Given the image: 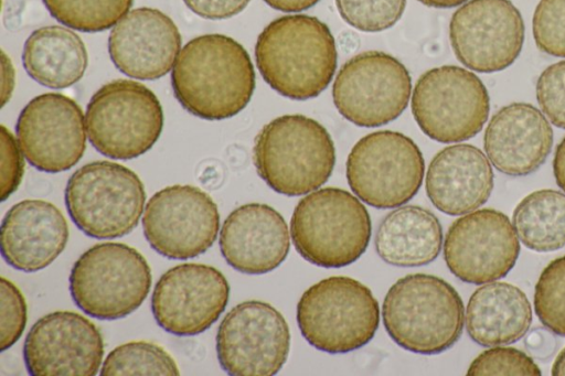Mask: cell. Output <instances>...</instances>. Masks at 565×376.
Wrapping results in <instances>:
<instances>
[{
    "label": "cell",
    "instance_id": "6da1fadb",
    "mask_svg": "<svg viewBox=\"0 0 565 376\" xmlns=\"http://www.w3.org/2000/svg\"><path fill=\"white\" fill-rule=\"evenodd\" d=\"M174 97L195 117L231 118L249 103L255 71L247 51L224 34H203L180 51L171 73Z\"/></svg>",
    "mask_w": 565,
    "mask_h": 376
},
{
    "label": "cell",
    "instance_id": "7a4b0ae2",
    "mask_svg": "<svg viewBox=\"0 0 565 376\" xmlns=\"http://www.w3.org/2000/svg\"><path fill=\"white\" fill-rule=\"evenodd\" d=\"M255 60L264 80L296 100L318 96L337 68L334 37L326 23L307 14L273 20L260 32Z\"/></svg>",
    "mask_w": 565,
    "mask_h": 376
},
{
    "label": "cell",
    "instance_id": "3957f363",
    "mask_svg": "<svg viewBox=\"0 0 565 376\" xmlns=\"http://www.w3.org/2000/svg\"><path fill=\"white\" fill-rule=\"evenodd\" d=\"M382 316L387 334L398 346L433 355L459 340L465 309L460 296L447 281L433 275L413 273L388 289Z\"/></svg>",
    "mask_w": 565,
    "mask_h": 376
},
{
    "label": "cell",
    "instance_id": "277c9868",
    "mask_svg": "<svg viewBox=\"0 0 565 376\" xmlns=\"http://www.w3.org/2000/svg\"><path fill=\"white\" fill-rule=\"evenodd\" d=\"M253 161L275 192L299 196L318 190L331 176L335 149L330 133L303 115H284L257 133Z\"/></svg>",
    "mask_w": 565,
    "mask_h": 376
},
{
    "label": "cell",
    "instance_id": "5b68a950",
    "mask_svg": "<svg viewBox=\"0 0 565 376\" xmlns=\"http://www.w3.org/2000/svg\"><path fill=\"white\" fill-rule=\"evenodd\" d=\"M372 224L366 207L345 190L310 192L296 205L290 236L307 261L324 268L345 267L366 250Z\"/></svg>",
    "mask_w": 565,
    "mask_h": 376
},
{
    "label": "cell",
    "instance_id": "8992f818",
    "mask_svg": "<svg viewBox=\"0 0 565 376\" xmlns=\"http://www.w3.org/2000/svg\"><path fill=\"white\" fill-rule=\"evenodd\" d=\"M297 323L305 340L329 354H344L367 344L380 323L379 302L362 282L344 276L309 287L297 304Z\"/></svg>",
    "mask_w": 565,
    "mask_h": 376
},
{
    "label": "cell",
    "instance_id": "52a82bcc",
    "mask_svg": "<svg viewBox=\"0 0 565 376\" xmlns=\"http://www.w3.org/2000/svg\"><path fill=\"white\" fill-rule=\"evenodd\" d=\"M70 293L87 315L117 320L137 310L151 287L145 257L122 243H102L84 251L70 273Z\"/></svg>",
    "mask_w": 565,
    "mask_h": 376
},
{
    "label": "cell",
    "instance_id": "ba28073f",
    "mask_svg": "<svg viewBox=\"0 0 565 376\" xmlns=\"http://www.w3.org/2000/svg\"><path fill=\"white\" fill-rule=\"evenodd\" d=\"M64 197L71 219L85 235L111 239L137 227L146 192L132 170L103 160L77 169L67 181Z\"/></svg>",
    "mask_w": 565,
    "mask_h": 376
},
{
    "label": "cell",
    "instance_id": "9c48e42d",
    "mask_svg": "<svg viewBox=\"0 0 565 376\" xmlns=\"http://www.w3.org/2000/svg\"><path fill=\"white\" fill-rule=\"evenodd\" d=\"M87 137L103 155L135 159L159 139L163 111L158 97L143 84L116 79L103 85L85 112Z\"/></svg>",
    "mask_w": 565,
    "mask_h": 376
},
{
    "label": "cell",
    "instance_id": "30bf717a",
    "mask_svg": "<svg viewBox=\"0 0 565 376\" xmlns=\"http://www.w3.org/2000/svg\"><path fill=\"white\" fill-rule=\"evenodd\" d=\"M352 192L376 208H393L411 201L423 183L425 161L418 146L392 130L361 138L347 159Z\"/></svg>",
    "mask_w": 565,
    "mask_h": 376
},
{
    "label": "cell",
    "instance_id": "8fae6325",
    "mask_svg": "<svg viewBox=\"0 0 565 376\" xmlns=\"http://www.w3.org/2000/svg\"><path fill=\"white\" fill-rule=\"evenodd\" d=\"M490 111L487 87L472 72L444 65L416 82L412 112L422 131L443 143L468 140L481 131Z\"/></svg>",
    "mask_w": 565,
    "mask_h": 376
},
{
    "label": "cell",
    "instance_id": "7c38bea8",
    "mask_svg": "<svg viewBox=\"0 0 565 376\" xmlns=\"http://www.w3.org/2000/svg\"><path fill=\"white\" fill-rule=\"evenodd\" d=\"M412 77L395 57L380 51L360 53L335 76L332 98L338 111L359 127H379L407 107Z\"/></svg>",
    "mask_w": 565,
    "mask_h": 376
},
{
    "label": "cell",
    "instance_id": "4fadbf2b",
    "mask_svg": "<svg viewBox=\"0 0 565 376\" xmlns=\"http://www.w3.org/2000/svg\"><path fill=\"white\" fill-rule=\"evenodd\" d=\"M290 332L282 314L267 302L248 300L233 307L216 333L217 359L233 376H270L287 361Z\"/></svg>",
    "mask_w": 565,
    "mask_h": 376
},
{
    "label": "cell",
    "instance_id": "5bb4252c",
    "mask_svg": "<svg viewBox=\"0 0 565 376\" xmlns=\"http://www.w3.org/2000/svg\"><path fill=\"white\" fill-rule=\"evenodd\" d=\"M143 235L161 256L189 259L205 253L220 229L215 202L201 189L175 184L156 192L146 204Z\"/></svg>",
    "mask_w": 565,
    "mask_h": 376
},
{
    "label": "cell",
    "instance_id": "9a60e30c",
    "mask_svg": "<svg viewBox=\"0 0 565 376\" xmlns=\"http://www.w3.org/2000/svg\"><path fill=\"white\" fill-rule=\"evenodd\" d=\"M525 26L510 0H469L458 8L449 23V39L456 57L479 73H494L518 58Z\"/></svg>",
    "mask_w": 565,
    "mask_h": 376
},
{
    "label": "cell",
    "instance_id": "2e32d148",
    "mask_svg": "<svg viewBox=\"0 0 565 376\" xmlns=\"http://www.w3.org/2000/svg\"><path fill=\"white\" fill-rule=\"evenodd\" d=\"M17 140L36 170L57 173L73 168L86 149V123L81 106L61 93L32 98L15 125Z\"/></svg>",
    "mask_w": 565,
    "mask_h": 376
},
{
    "label": "cell",
    "instance_id": "e0dca14e",
    "mask_svg": "<svg viewBox=\"0 0 565 376\" xmlns=\"http://www.w3.org/2000/svg\"><path fill=\"white\" fill-rule=\"evenodd\" d=\"M520 243L509 217L482 208L456 219L447 230L444 258L461 281L482 284L503 278L514 267Z\"/></svg>",
    "mask_w": 565,
    "mask_h": 376
},
{
    "label": "cell",
    "instance_id": "ac0fdd59",
    "mask_svg": "<svg viewBox=\"0 0 565 376\" xmlns=\"http://www.w3.org/2000/svg\"><path fill=\"white\" fill-rule=\"evenodd\" d=\"M230 284L216 268L185 262L167 270L151 296L158 325L177 336H193L207 330L225 310Z\"/></svg>",
    "mask_w": 565,
    "mask_h": 376
},
{
    "label": "cell",
    "instance_id": "d6986e66",
    "mask_svg": "<svg viewBox=\"0 0 565 376\" xmlns=\"http://www.w3.org/2000/svg\"><path fill=\"white\" fill-rule=\"evenodd\" d=\"M104 356L97 326L73 311H55L40 318L30 329L23 358L32 376H94Z\"/></svg>",
    "mask_w": 565,
    "mask_h": 376
},
{
    "label": "cell",
    "instance_id": "ffe728a7",
    "mask_svg": "<svg viewBox=\"0 0 565 376\" xmlns=\"http://www.w3.org/2000/svg\"><path fill=\"white\" fill-rule=\"evenodd\" d=\"M181 42L179 29L170 17L142 7L129 11L113 26L108 53L125 75L153 80L173 68Z\"/></svg>",
    "mask_w": 565,
    "mask_h": 376
},
{
    "label": "cell",
    "instance_id": "44dd1931",
    "mask_svg": "<svg viewBox=\"0 0 565 376\" xmlns=\"http://www.w3.org/2000/svg\"><path fill=\"white\" fill-rule=\"evenodd\" d=\"M220 250L225 261L246 275L276 269L288 256L289 229L271 206L248 203L232 211L220 232Z\"/></svg>",
    "mask_w": 565,
    "mask_h": 376
},
{
    "label": "cell",
    "instance_id": "7402d4cb",
    "mask_svg": "<svg viewBox=\"0 0 565 376\" xmlns=\"http://www.w3.org/2000/svg\"><path fill=\"white\" fill-rule=\"evenodd\" d=\"M553 146V130L533 105L513 103L500 108L489 121L483 147L489 161L510 176L536 171Z\"/></svg>",
    "mask_w": 565,
    "mask_h": 376
},
{
    "label": "cell",
    "instance_id": "603a6c76",
    "mask_svg": "<svg viewBox=\"0 0 565 376\" xmlns=\"http://www.w3.org/2000/svg\"><path fill=\"white\" fill-rule=\"evenodd\" d=\"M1 255L14 269L34 272L51 265L68 240L62 212L43 200L14 204L1 222Z\"/></svg>",
    "mask_w": 565,
    "mask_h": 376
},
{
    "label": "cell",
    "instance_id": "cb8c5ba5",
    "mask_svg": "<svg viewBox=\"0 0 565 376\" xmlns=\"http://www.w3.org/2000/svg\"><path fill=\"white\" fill-rule=\"evenodd\" d=\"M433 205L448 215H462L483 205L493 190L489 159L472 144L446 147L431 159L425 180Z\"/></svg>",
    "mask_w": 565,
    "mask_h": 376
},
{
    "label": "cell",
    "instance_id": "d4e9b609",
    "mask_svg": "<svg viewBox=\"0 0 565 376\" xmlns=\"http://www.w3.org/2000/svg\"><path fill=\"white\" fill-rule=\"evenodd\" d=\"M470 339L481 346L511 344L523 337L532 323L526 294L508 282H491L478 288L466 309Z\"/></svg>",
    "mask_w": 565,
    "mask_h": 376
},
{
    "label": "cell",
    "instance_id": "484cf974",
    "mask_svg": "<svg viewBox=\"0 0 565 376\" xmlns=\"http://www.w3.org/2000/svg\"><path fill=\"white\" fill-rule=\"evenodd\" d=\"M375 250L386 264L417 267L434 261L443 246V227L424 207L405 205L390 212L375 234Z\"/></svg>",
    "mask_w": 565,
    "mask_h": 376
},
{
    "label": "cell",
    "instance_id": "4316f807",
    "mask_svg": "<svg viewBox=\"0 0 565 376\" xmlns=\"http://www.w3.org/2000/svg\"><path fill=\"white\" fill-rule=\"evenodd\" d=\"M23 67L39 84L62 89L77 83L84 75L88 55L82 39L61 25L42 26L24 42Z\"/></svg>",
    "mask_w": 565,
    "mask_h": 376
},
{
    "label": "cell",
    "instance_id": "83f0119b",
    "mask_svg": "<svg viewBox=\"0 0 565 376\" xmlns=\"http://www.w3.org/2000/svg\"><path fill=\"white\" fill-rule=\"evenodd\" d=\"M513 226L522 244L535 251L565 246V194L539 190L526 195L513 212Z\"/></svg>",
    "mask_w": 565,
    "mask_h": 376
},
{
    "label": "cell",
    "instance_id": "f1b7e54d",
    "mask_svg": "<svg viewBox=\"0 0 565 376\" xmlns=\"http://www.w3.org/2000/svg\"><path fill=\"white\" fill-rule=\"evenodd\" d=\"M60 23L81 31L100 32L113 28L131 8L134 0H42Z\"/></svg>",
    "mask_w": 565,
    "mask_h": 376
},
{
    "label": "cell",
    "instance_id": "f546056e",
    "mask_svg": "<svg viewBox=\"0 0 565 376\" xmlns=\"http://www.w3.org/2000/svg\"><path fill=\"white\" fill-rule=\"evenodd\" d=\"M172 356L161 346L132 341L111 350L103 362L102 376L179 375Z\"/></svg>",
    "mask_w": 565,
    "mask_h": 376
},
{
    "label": "cell",
    "instance_id": "4dcf8cb0",
    "mask_svg": "<svg viewBox=\"0 0 565 376\" xmlns=\"http://www.w3.org/2000/svg\"><path fill=\"white\" fill-rule=\"evenodd\" d=\"M534 310L545 327L565 336V256L552 260L541 272Z\"/></svg>",
    "mask_w": 565,
    "mask_h": 376
},
{
    "label": "cell",
    "instance_id": "1f68e13d",
    "mask_svg": "<svg viewBox=\"0 0 565 376\" xmlns=\"http://www.w3.org/2000/svg\"><path fill=\"white\" fill-rule=\"evenodd\" d=\"M341 18L363 32H380L402 17L406 0H335Z\"/></svg>",
    "mask_w": 565,
    "mask_h": 376
},
{
    "label": "cell",
    "instance_id": "d6a6232c",
    "mask_svg": "<svg viewBox=\"0 0 565 376\" xmlns=\"http://www.w3.org/2000/svg\"><path fill=\"white\" fill-rule=\"evenodd\" d=\"M533 37L544 53L565 57V0H541L534 11Z\"/></svg>",
    "mask_w": 565,
    "mask_h": 376
},
{
    "label": "cell",
    "instance_id": "836d02e7",
    "mask_svg": "<svg viewBox=\"0 0 565 376\" xmlns=\"http://www.w3.org/2000/svg\"><path fill=\"white\" fill-rule=\"evenodd\" d=\"M468 375H541L536 363L514 347L492 346L470 364Z\"/></svg>",
    "mask_w": 565,
    "mask_h": 376
},
{
    "label": "cell",
    "instance_id": "e575fe53",
    "mask_svg": "<svg viewBox=\"0 0 565 376\" xmlns=\"http://www.w3.org/2000/svg\"><path fill=\"white\" fill-rule=\"evenodd\" d=\"M536 98L544 115L565 129V61L547 66L536 82Z\"/></svg>",
    "mask_w": 565,
    "mask_h": 376
},
{
    "label": "cell",
    "instance_id": "d590c367",
    "mask_svg": "<svg viewBox=\"0 0 565 376\" xmlns=\"http://www.w3.org/2000/svg\"><path fill=\"white\" fill-rule=\"evenodd\" d=\"M1 352L11 347L22 335L28 309L20 289L9 279L1 277V314H0Z\"/></svg>",
    "mask_w": 565,
    "mask_h": 376
},
{
    "label": "cell",
    "instance_id": "8d00e7d4",
    "mask_svg": "<svg viewBox=\"0 0 565 376\" xmlns=\"http://www.w3.org/2000/svg\"><path fill=\"white\" fill-rule=\"evenodd\" d=\"M18 140L12 132L1 125L0 133V186L1 202H4L19 187L23 172L24 160Z\"/></svg>",
    "mask_w": 565,
    "mask_h": 376
},
{
    "label": "cell",
    "instance_id": "74e56055",
    "mask_svg": "<svg viewBox=\"0 0 565 376\" xmlns=\"http://www.w3.org/2000/svg\"><path fill=\"white\" fill-rule=\"evenodd\" d=\"M250 0H183L195 14L209 20H223L242 12Z\"/></svg>",
    "mask_w": 565,
    "mask_h": 376
},
{
    "label": "cell",
    "instance_id": "f35d334b",
    "mask_svg": "<svg viewBox=\"0 0 565 376\" xmlns=\"http://www.w3.org/2000/svg\"><path fill=\"white\" fill-rule=\"evenodd\" d=\"M553 332L547 327H535L525 336L524 344L531 356L539 359L551 357L557 346Z\"/></svg>",
    "mask_w": 565,
    "mask_h": 376
},
{
    "label": "cell",
    "instance_id": "ab89813d",
    "mask_svg": "<svg viewBox=\"0 0 565 376\" xmlns=\"http://www.w3.org/2000/svg\"><path fill=\"white\" fill-rule=\"evenodd\" d=\"M1 72H2V86H1V100L2 106L7 104V101L10 99L14 85H15V74L13 65L10 61V58L7 56L4 52H2V65H1Z\"/></svg>",
    "mask_w": 565,
    "mask_h": 376
},
{
    "label": "cell",
    "instance_id": "60d3db41",
    "mask_svg": "<svg viewBox=\"0 0 565 376\" xmlns=\"http://www.w3.org/2000/svg\"><path fill=\"white\" fill-rule=\"evenodd\" d=\"M273 9L282 12H298L313 7L320 0H264Z\"/></svg>",
    "mask_w": 565,
    "mask_h": 376
},
{
    "label": "cell",
    "instance_id": "b9f144b4",
    "mask_svg": "<svg viewBox=\"0 0 565 376\" xmlns=\"http://www.w3.org/2000/svg\"><path fill=\"white\" fill-rule=\"evenodd\" d=\"M553 172L557 185L565 193V137L556 147L553 159Z\"/></svg>",
    "mask_w": 565,
    "mask_h": 376
},
{
    "label": "cell",
    "instance_id": "7bdbcfd3",
    "mask_svg": "<svg viewBox=\"0 0 565 376\" xmlns=\"http://www.w3.org/2000/svg\"><path fill=\"white\" fill-rule=\"evenodd\" d=\"M423 4L433 8H454L462 4L467 0H418Z\"/></svg>",
    "mask_w": 565,
    "mask_h": 376
},
{
    "label": "cell",
    "instance_id": "ee69618b",
    "mask_svg": "<svg viewBox=\"0 0 565 376\" xmlns=\"http://www.w3.org/2000/svg\"><path fill=\"white\" fill-rule=\"evenodd\" d=\"M552 375H565V347L558 353L553 363Z\"/></svg>",
    "mask_w": 565,
    "mask_h": 376
}]
</instances>
